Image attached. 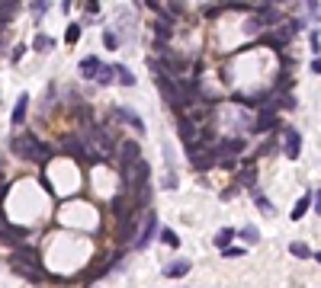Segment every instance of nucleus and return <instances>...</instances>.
<instances>
[{
  "label": "nucleus",
  "instance_id": "obj_3",
  "mask_svg": "<svg viewBox=\"0 0 321 288\" xmlns=\"http://www.w3.org/2000/svg\"><path fill=\"white\" fill-rule=\"evenodd\" d=\"M158 231H161L158 211H148V214H145V224H141V231H138V237L132 240V247H135V250H145V247L151 244V237H158Z\"/></svg>",
  "mask_w": 321,
  "mask_h": 288
},
{
  "label": "nucleus",
  "instance_id": "obj_6",
  "mask_svg": "<svg viewBox=\"0 0 321 288\" xmlns=\"http://www.w3.org/2000/svg\"><path fill=\"white\" fill-rule=\"evenodd\" d=\"M276 128H280L276 112H270V109H257V118H254V125H251L254 135H267V131H276Z\"/></svg>",
  "mask_w": 321,
  "mask_h": 288
},
{
  "label": "nucleus",
  "instance_id": "obj_29",
  "mask_svg": "<svg viewBox=\"0 0 321 288\" xmlns=\"http://www.w3.org/2000/svg\"><path fill=\"white\" fill-rule=\"evenodd\" d=\"M77 39H80V22H71L68 32H65V42H68V45H74Z\"/></svg>",
  "mask_w": 321,
  "mask_h": 288
},
{
  "label": "nucleus",
  "instance_id": "obj_25",
  "mask_svg": "<svg viewBox=\"0 0 321 288\" xmlns=\"http://www.w3.org/2000/svg\"><path fill=\"white\" fill-rule=\"evenodd\" d=\"M158 237H161L167 247H180V237H177V231H170V227H161V231H158Z\"/></svg>",
  "mask_w": 321,
  "mask_h": 288
},
{
  "label": "nucleus",
  "instance_id": "obj_40",
  "mask_svg": "<svg viewBox=\"0 0 321 288\" xmlns=\"http://www.w3.org/2000/svg\"><path fill=\"white\" fill-rule=\"evenodd\" d=\"M315 211H318V214H321V189H318V192H315Z\"/></svg>",
  "mask_w": 321,
  "mask_h": 288
},
{
  "label": "nucleus",
  "instance_id": "obj_33",
  "mask_svg": "<svg viewBox=\"0 0 321 288\" xmlns=\"http://www.w3.org/2000/svg\"><path fill=\"white\" fill-rule=\"evenodd\" d=\"M164 4H167L164 10H167L170 16H180V13H183V4H180V0H164Z\"/></svg>",
  "mask_w": 321,
  "mask_h": 288
},
{
  "label": "nucleus",
  "instance_id": "obj_17",
  "mask_svg": "<svg viewBox=\"0 0 321 288\" xmlns=\"http://www.w3.org/2000/svg\"><path fill=\"white\" fill-rule=\"evenodd\" d=\"M100 64H103L100 58H97V55H90V58H84V61H80V67H77V70H80V77L93 80V77H97V70H100Z\"/></svg>",
  "mask_w": 321,
  "mask_h": 288
},
{
  "label": "nucleus",
  "instance_id": "obj_42",
  "mask_svg": "<svg viewBox=\"0 0 321 288\" xmlns=\"http://www.w3.org/2000/svg\"><path fill=\"white\" fill-rule=\"evenodd\" d=\"M7 189H10V186L4 183V179H0V199H4V196H7Z\"/></svg>",
  "mask_w": 321,
  "mask_h": 288
},
{
  "label": "nucleus",
  "instance_id": "obj_15",
  "mask_svg": "<svg viewBox=\"0 0 321 288\" xmlns=\"http://www.w3.org/2000/svg\"><path fill=\"white\" fill-rule=\"evenodd\" d=\"M189 269H193L189 259H177V262H170V266H164V279H183Z\"/></svg>",
  "mask_w": 321,
  "mask_h": 288
},
{
  "label": "nucleus",
  "instance_id": "obj_10",
  "mask_svg": "<svg viewBox=\"0 0 321 288\" xmlns=\"http://www.w3.org/2000/svg\"><path fill=\"white\" fill-rule=\"evenodd\" d=\"M10 269H13V272L19 275V279L32 282V285L45 279V272H42V269H35V266H29V262H16V259H13V262H10Z\"/></svg>",
  "mask_w": 321,
  "mask_h": 288
},
{
  "label": "nucleus",
  "instance_id": "obj_4",
  "mask_svg": "<svg viewBox=\"0 0 321 288\" xmlns=\"http://www.w3.org/2000/svg\"><path fill=\"white\" fill-rule=\"evenodd\" d=\"M283 135V157L286 160H299V154H302V135H299V128H283L280 131Z\"/></svg>",
  "mask_w": 321,
  "mask_h": 288
},
{
  "label": "nucleus",
  "instance_id": "obj_24",
  "mask_svg": "<svg viewBox=\"0 0 321 288\" xmlns=\"http://www.w3.org/2000/svg\"><path fill=\"white\" fill-rule=\"evenodd\" d=\"M234 237H238V231H231V227H222V231L216 234V247H219V250H222V247H228Z\"/></svg>",
  "mask_w": 321,
  "mask_h": 288
},
{
  "label": "nucleus",
  "instance_id": "obj_34",
  "mask_svg": "<svg viewBox=\"0 0 321 288\" xmlns=\"http://www.w3.org/2000/svg\"><path fill=\"white\" fill-rule=\"evenodd\" d=\"M247 32H251V35H260V32H264V26H260V19L257 16H251V19H247V26H244Z\"/></svg>",
  "mask_w": 321,
  "mask_h": 288
},
{
  "label": "nucleus",
  "instance_id": "obj_36",
  "mask_svg": "<svg viewBox=\"0 0 321 288\" xmlns=\"http://www.w3.org/2000/svg\"><path fill=\"white\" fill-rule=\"evenodd\" d=\"M23 55H26V45H16V48H13V55H10V61L19 64V61H23Z\"/></svg>",
  "mask_w": 321,
  "mask_h": 288
},
{
  "label": "nucleus",
  "instance_id": "obj_26",
  "mask_svg": "<svg viewBox=\"0 0 321 288\" xmlns=\"http://www.w3.org/2000/svg\"><path fill=\"white\" fill-rule=\"evenodd\" d=\"M29 13H32L35 19H42L45 13H49V0H32V4H29Z\"/></svg>",
  "mask_w": 321,
  "mask_h": 288
},
{
  "label": "nucleus",
  "instance_id": "obj_21",
  "mask_svg": "<svg viewBox=\"0 0 321 288\" xmlns=\"http://www.w3.org/2000/svg\"><path fill=\"white\" fill-rule=\"evenodd\" d=\"M238 186H244V189L257 186V170H254V166H244V170L238 173Z\"/></svg>",
  "mask_w": 321,
  "mask_h": 288
},
{
  "label": "nucleus",
  "instance_id": "obj_18",
  "mask_svg": "<svg viewBox=\"0 0 321 288\" xmlns=\"http://www.w3.org/2000/svg\"><path fill=\"white\" fill-rule=\"evenodd\" d=\"M251 196H254V205L264 211V214H273V202L264 196V192H260V186H251Z\"/></svg>",
  "mask_w": 321,
  "mask_h": 288
},
{
  "label": "nucleus",
  "instance_id": "obj_27",
  "mask_svg": "<svg viewBox=\"0 0 321 288\" xmlns=\"http://www.w3.org/2000/svg\"><path fill=\"white\" fill-rule=\"evenodd\" d=\"M289 253H292V256H302V259H305V256H312V250H308V244H302V240H295V244H289Z\"/></svg>",
  "mask_w": 321,
  "mask_h": 288
},
{
  "label": "nucleus",
  "instance_id": "obj_23",
  "mask_svg": "<svg viewBox=\"0 0 321 288\" xmlns=\"http://www.w3.org/2000/svg\"><path fill=\"white\" fill-rule=\"evenodd\" d=\"M52 45H55V42H52V35L39 32V35H35V39H32V52H49Z\"/></svg>",
  "mask_w": 321,
  "mask_h": 288
},
{
  "label": "nucleus",
  "instance_id": "obj_12",
  "mask_svg": "<svg viewBox=\"0 0 321 288\" xmlns=\"http://www.w3.org/2000/svg\"><path fill=\"white\" fill-rule=\"evenodd\" d=\"M13 259H16V262H29V266L42 269L39 253H35V250H29V247H23V244H16V247H13Z\"/></svg>",
  "mask_w": 321,
  "mask_h": 288
},
{
  "label": "nucleus",
  "instance_id": "obj_22",
  "mask_svg": "<svg viewBox=\"0 0 321 288\" xmlns=\"http://www.w3.org/2000/svg\"><path fill=\"white\" fill-rule=\"evenodd\" d=\"M308 208H312V196H308V192H305V196H302L299 202H295V208H292V221H302Z\"/></svg>",
  "mask_w": 321,
  "mask_h": 288
},
{
  "label": "nucleus",
  "instance_id": "obj_38",
  "mask_svg": "<svg viewBox=\"0 0 321 288\" xmlns=\"http://www.w3.org/2000/svg\"><path fill=\"white\" fill-rule=\"evenodd\" d=\"M318 4H321V0H305V7H308V16H318Z\"/></svg>",
  "mask_w": 321,
  "mask_h": 288
},
{
  "label": "nucleus",
  "instance_id": "obj_41",
  "mask_svg": "<svg viewBox=\"0 0 321 288\" xmlns=\"http://www.w3.org/2000/svg\"><path fill=\"white\" fill-rule=\"evenodd\" d=\"M312 70H315V74H321V58H315V61H312Z\"/></svg>",
  "mask_w": 321,
  "mask_h": 288
},
{
  "label": "nucleus",
  "instance_id": "obj_13",
  "mask_svg": "<svg viewBox=\"0 0 321 288\" xmlns=\"http://www.w3.org/2000/svg\"><path fill=\"white\" fill-rule=\"evenodd\" d=\"M116 151H119V157H122V163H135L141 157L138 141H122V144H116Z\"/></svg>",
  "mask_w": 321,
  "mask_h": 288
},
{
  "label": "nucleus",
  "instance_id": "obj_39",
  "mask_svg": "<svg viewBox=\"0 0 321 288\" xmlns=\"http://www.w3.org/2000/svg\"><path fill=\"white\" fill-rule=\"evenodd\" d=\"M161 4H164V0H145V7H148V10H158Z\"/></svg>",
  "mask_w": 321,
  "mask_h": 288
},
{
  "label": "nucleus",
  "instance_id": "obj_16",
  "mask_svg": "<svg viewBox=\"0 0 321 288\" xmlns=\"http://www.w3.org/2000/svg\"><path fill=\"white\" fill-rule=\"evenodd\" d=\"M26 112H29V96L19 93V100H16V106H13V115H10V122L19 128L23 122H26Z\"/></svg>",
  "mask_w": 321,
  "mask_h": 288
},
{
  "label": "nucleus",
  "instance_id": "obj_30",
  "mask_svg": "<svg viewBox=\"0 0 321 288\" xmlns=\"http://www.w3.org/2000/svg\"><path fill=\"white\" fill-rule=\"evenodd\" d=\"M238 237H241L244 244H257V240H260V231H257V227H244V231L238 234Z\"/></svg>",
  "mask_w": 321,
  "mask_h": 288
},
{
  "label": "nucleus",
  "instance_id": "obj_44",
  "mask_svg": "<svg viewBox=\"0 0 321 288\" xmlns=\"http://www.w3.org/2000/svg\"><path fill=\"white\" fill-rule=\"evenodd\" d=\"M315 259H318V262H321V253H315Z\"/></svg>",
  "mask_w": 321,
  "mask_h": 288
},
{
  "label": "nucleus",
  "instance_id": "obj_14",
  "mask_svg": "<svg viewBox=\"0 0 321 288\" xmlns=\"http://www.w3.org/2000/svg\"><path fill=\"white\" fill-rule=\"evenodd\" d=\"M254 16L260 19V26H264V29H267V26H276V22L283 19V16H280V10L273 7V4H267V7H257V13H254Z\"/></svg>",
  "mask_w": 321,
  "mask_h": 288
},
{
  "label": "nucleus",
  "instance_id": "obj_19",
  "mask_svg": "<svg viewBox=\"0 0 321 288\" xmlns=\"http://www.w3.org/2000/svg\"><path fill=\"white\" fill-rule=\"evenodd\" d=\"M113 77H116V67L113 64H100V70H97V77H93V80H97L100 87H110V83H116Z\"/></svg>",
  "mask_w": 321,
  "mask_h": 288
},
{
  "label": "nucleus",
  "instance_id": "obj_28",
  "mask_svg": "<svg viewBox=\"0 0 321 288\" xmlns=\"http://www.w3.org/2000/svg\"><path fill=\"white\" fill-rule=\"evenodd\" d=\"M103 45L110 48V52H116V48H119V35L113 29H103Z\"/></svg>",
  "mask_w": 321,
  "mask_h": 288
},
{
  "label": "nucleus",
  "instance_id": "obj_20",
  "mask_svg": "<svg viewBox=\"0 0 321 288\" xmlns=\"http://www.w3.org/2000/svg\"><path fill=\"white\" fill-rule=\"evenodd\" d=\"M113 67H116V77H119L116 83H122V87H135V83H138L135 74H132L129 67H122V64H113Z\"/></svg>",
  "mask_w": 321,
  "mask_h": 288
},
{
  "label": "nucleus",
  "instance_id": "obj_9",
  "mask_svg": "<svg viewBox=\"0 0 321 288\" xmlns=\"http://www.w3.org/2000/svg\"><path fill=\"white\" fill-rule=\"evenodd\" d=\"M244 151V138H222L216 144V154L219 157H238V154Z\"/></svg>",
  "mask_w": 321,
  "mask_h": 288
},
{
  "label": "nucleus",
  "instance_id": "obj_1",
  "mask_svg": "<svg viewBox=\"0 0 321 288\" xmlns=\"http://www.w3.org/2000/svg\"><path fill=\"white\" fill-rule=\"evenodd\" d=\"M13 154L19 160H29V163H39V166H45L52 160V154H55V148H49L45 141H39L35 135H29V131H19V135L13 138Z\"/></svg>",
  "mask_w": 321,
  "mask_h": 288
},
{
  "label": "nucleus",
  "instance_id": "obj_35",
  "mask_svg": "<svg viewBox=\"0 0 321 288\" xmlns=\"http://www.w3.org/2000/svg\"><path fill=\"white\" fill-rule=\"evenodd\" d=\"M84 10H87L90 16H97L100 13V0H84Z\"/></svg>",
  "mask_w": 321,
  "mask_h": 288
},
{
  "label": "nucleus",
  "instance_id": "obj_32",
  "mask_svg": "<svg viewBox=\"0 0 321 288\" xmlns=\"http://www.w3.org/2000/svg\"><path fill=\"white\" fill-rule=\"evenodd\" d=\"M292 87H295L292 74H280V77H276V90H292Z\"/></svg>",
  "mask_w": 321,
  "mask_h": 288
},
{
  "label": "nucleus",
  "instance_id": "obj_43",
  "mask_svg": "<svg viewBox=\"0 0 321 288\" xmlns=\"http://www.w3.org/2000/svg\"><path fill=\"white\" fill-rule=\"evenodd\" d=\"M267 4H273V0H257V7H267Z\"/></svg>",
  "mask_w": 321,
  "mask_h": 288
},
{
  "label": "nucleus",
  "instance_id": "obj_8",
  "mask_svg": "<svg viewBox=\"0 0 321 288\" xmlns=\"http://www.w3.org/2000/svg\"><path fill=\"white\" fill-rule=\"evenodd\" d=\"M90 135H93V141L100 144V151L106 154V157H113V154H116V138H113V131L106 128V125H97Z\"/></svg>",
  "mask_w": 321,
  "mask_h": 288
},
{
  "label": "nucleus",
  "instance_id": "obj_11",
  "mask_svg": "<svg viewBox=\"0 0 321 288\" xmlns=\"http://www.w3.org/2000/svg\"><path fill=\"white\" fill-rule=\"evenodd\" d=\"M113 115L119 118V122L132 125L135 131H145V122H141V115H138V112H132V109H125V106H116V109H113Z\"/></svg>",
  "mask_w": 321,
  "mask_h": 288
},
{
  "label": "nucleus",
  "instance_id": "obj_7",
  "mask_svg": "<svg viewBox=\"0 0 321 288\" xmlns=\"http://www.w3.org/2000/svg\"><path fill=\"white\" fill-rule=\"evenodd\" d=\"M177 135H180L183 144H189L196 135H199V125H196V118L193 115H186V112H177Z\"/></svg>",
  "mask_w": 321,
  "mask_h": 288
},
{
  "label": "nucleus",
  "instance_id": "obj_2",
  "mask_svg": "<svg viewBox=\"0 0 321 288\" xmlns=\"http://www.w3.org/2000/svg\"><path fill=\"white\" fill-rule=\"evenodd\" d=\"M148 173H151V166L145 160H135V163H122V170H119V176H122V189L125 192H135L148 183Z\"/></svg>",
  "mask_w": 321,
  "mask_h": 288
},
{
  "label": "nucleus",
  "instance_id": "obj_37",
  "mask_svg": "<svg viewBox=\"0 0 321 288\" xmlns=\"http://www.w3.org/2000/svg\"><path fill=\"white\" fill-rule=\"evenodd\" d=\"M219 163L225 166V170H238V157H222Z\"/></svg>",
  "mask_w": 321,
  "mask_h": 288
},
{
  "label": "nucleus",
  "instance_id": "obj_31",
  "mask_svg": "<svg viewBox=\"0 0 321 288\" xmlns=\"http://www.w3.org/2000/svg\"><path fill=\"white\" fill-rule=\"evenodd\" d=\"M222 256L225 259H238V256H244V247H231L228 244V247H222Z\"/></svg>",
  "mask_w": 321,
  "mask_h": 288
},
{
  "label": "nucleus",
  "instance_id": "obj_5",
  "mask_svg": "<svg viewBox=\"0 0 321 288\" xmlns=\"http://www.w3.org/2000/svg\"><path fill=\"white\" fill-rule=\"evenodd\" d=\"M61 151L68 154V157L87 163V144H84V138H80V135H65L61 138Z\"/></svg>",
  "mask_w": 321,
  "mask_h": 288
}]
</instances>
